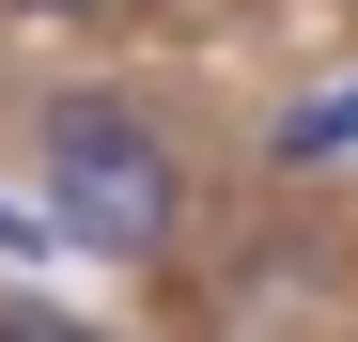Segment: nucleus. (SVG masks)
<instances>
[{
    "instance_id": "4",
    "label": "nucleus",
    "mask_w": 358,
    "mask_h": 342,
    "mask_svg": "<svg viewBox=\"0 0 358 342\" xmlns=\"http://www.w3.org/2000/svg\"><path fill=\"white\" fill-rule=\"evenodd\" d=\"M0 342H94L78 311H0Z\"/></svg>"
},
{
    "instance_id": "3",
    "label": "nucleus",
    "mask_w": 358,
    "mask_h": 342,
    "mask_svg": "<svg viewBox=\"0 0 358 342\" xmlns=\"http://www.w3.org/2000/svg\"><path fill=\"white\" fill-rule=\"evenodd\" d=\"M0 249H16V265H47V249H63V218H47V202H16V187H0Z\"/></svg>"
},
{
    "instance_id": "5",
    "label": "nucleus",
    "mask_w": 358,
    "mask_h": 342,
    "mask_svg": "<svg viewBox=\"0 0 358 342\" xmlns=\"http://www.w3.org/2000/svg\"><path fill=\"white\" fill-rule=\"evenodd\" d=\"M0 16H94V0H0Z\"/></svg>"
},
{
    "instance_id": "2",
    "label": "nucleus",
    "mask_w": 358,
    "mask_h": 342,
    "mask_svg": "<svg viewBox=\"0 0 358 342\" xmlns=\"http://www.w3.org/2000/svg\"><path fill=\"white\" fill-rule=\"evenodd\" d=\"M343 140H358V78H327V94L280 109V156H343Z\"/></svg>"
},
{
    "instance_id": "1",
    "label": "nucleus",
    "mask_w": 358,
    "mask_h": 342,
    "mask_svg": "<svg viewBox=\"0 0 358 342\" xmlns=\"http://www.w3.org/2000/svg\"><path fill=\"white\" fill-rule=\"evenodd\" d=\"M47 218H63V249H109V265H156L171 218H187V171L141 109L109 94H63L47 109Z\"/></svg>"
}]
</instances>
